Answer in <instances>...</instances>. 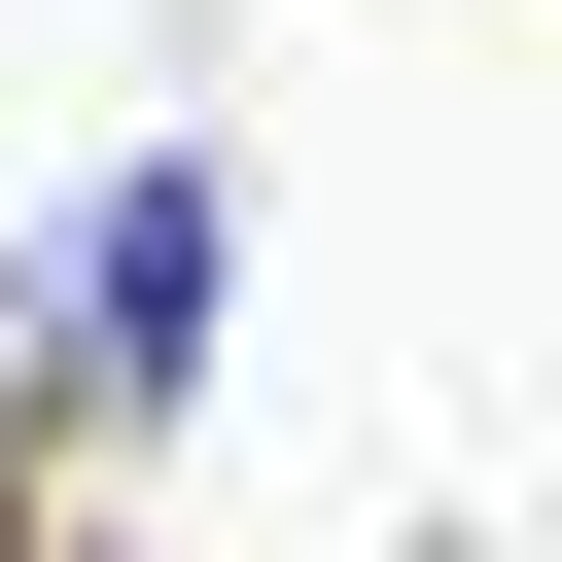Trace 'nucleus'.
Here are the masks:
<instances>
[{
	"label": "nucleus",
	"instance_id": "f257e3e1",
	"mask_svg": "<svg viewBox=\"0 0 562 562\" xmlns=\"http://www.w3.org/2000/svg\"><path fill=\"white\" fill-rule=\"evenodd\" d=\"M35 316H70V351H105V386H176V351H211V176H105V211H70V281H35Z\"/></svg>",
	"mask_w": 562,
	"mask_h": 562
}]
</instances>
